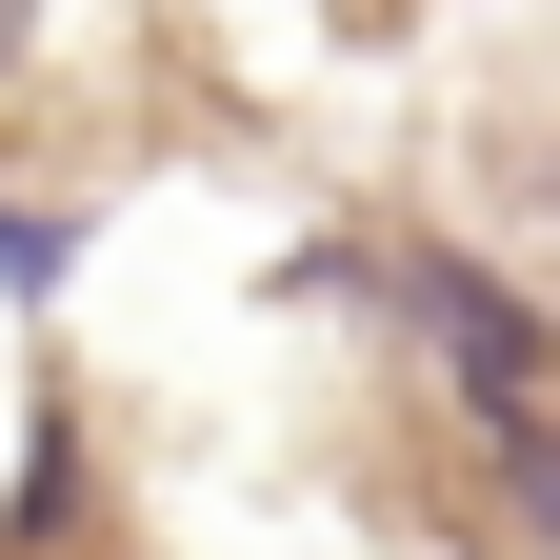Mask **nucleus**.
<instances>
[{"mask_svg":"<svg viewBox=\"0 0 560 560\" xmlns=\"http://www.w3.org/2000/svg\"><path fill=\"white\" fill-rule=\"evenodd\" d=\"M400 301L441 320V381L480 400V441H501V501L560 521V460H540V301H521V280H480V260H441V241L400 260Z\"/></svg>","mask_w":560,"mask_h":560,"instance_id":"f257e3e1","label":"nucleus"},{"mask_svg":"<svg viewBox=\"0 0 560 560\" xmlns=\"http://www.w3.org/2000/svg\"><path fill=\"white\" fill-rule=\"evenodd\" d=\"M60 280H81V221L60 200H0V301H60Z\"/></svg>","mask_w":560,"mask_h":560,"instance_id":"f03ea898","label":"nucleus"},{"mask_svg":"<svg viewBox=\"0 0 560 560\" xmlns=\"http://www.w3.org/2000/svg\"><path fill=\"white\" fill-rule=\"evenodd\" d=\"M0 60H21V0H0Z\"/></svg>","mask_w":560,"mask_h":560,"instance_id":"7ed1b4c3","label":"nucleus"}]
</instances>
